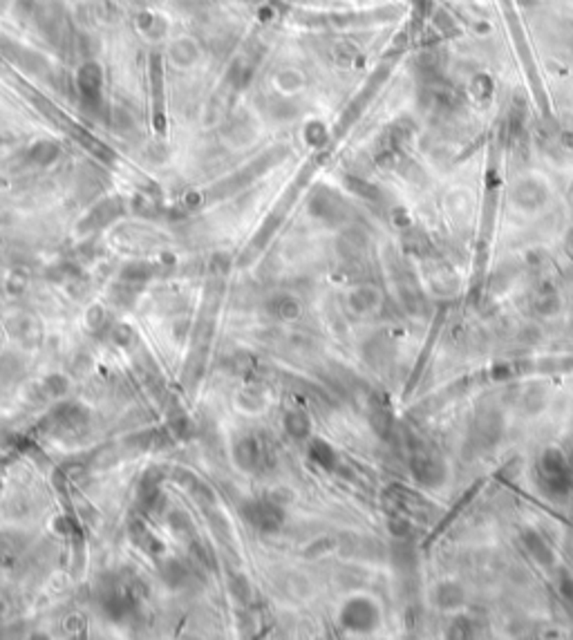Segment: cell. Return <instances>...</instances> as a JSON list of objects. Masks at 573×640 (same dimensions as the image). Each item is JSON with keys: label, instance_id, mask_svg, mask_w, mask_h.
I'll use <instances>...</instances> for the list:
<instances>
[{"label": "cell", "instance_id": "obj_1", "mask_svg": "<svg viewBox=\"0 0 573 640\" xmlns=\"http://www.w3.org/2000/svg\"><path fill=\"white\" fill-rule=\"evenodd\" d=\"M237 464L247 471H260L271 464V450L262 437H244L235 448Z\"/></svg>", "mask_w": 573, "mask_h": 640}, {"label": "cell", "instance_id": "obj_2", "mask_svg": "<svg viewBox=\"0 0 573 640\" xmlns=\"http://www.w3.org/2000/svg\"><path fill=\"white\" fill-rule=\"evenodd\" d=\"M443 323H446V309L441 307V309L437 312V316H434V320H432L430 336H428L426 345H423V349H421V354H419L417 365H415V370H412V374H410V381H408L406 390H403V396H406V398H408V396H410V392L415 390V387L419 385V381H421L423 372H426V368H428V361H430V354H432V349H434V342H437V338H439V331H441V325H443Z\"/></svg>", "mask_w": 573, "mask_h": 640}, {"label": "cell", "instance_id": "obj_3", "mask_svg": "<svg viewBox=\"0 0 573 640\" xmlns=\"http://www.w3.org/2000/svg\"><path fill=\"white\" fill-rule=\"evenodd\" d=\"M244 515L256 529L267 531V533L278 531L284 520L282 510L276 504H271V501H256V504H249L244 508Z\"/></svg>", "mask_w": 573, "mask_h": 640}, {"label": "cell", "instance_id": "obj_4", "mask_svg": "<svg viewBox=\"0 0 573 640\" xmlns=\"http://www.w3.org/2000/svg\"><path fill=\"white\" fill-rule=\"evenodd\" d=\"M484 482H486V479H477V482H475L471 488H468V490H466V493H464L460 499L455 501L453 508H450L448 513H446V515L441 517V522L437 524V527H434V531L428 535V540H426V544H423V546L428 548L430 544H434V540H437V537H439L441 533H446V531H448V529L453 527V522H455L457 517H460V515H462V510H464V508H466V506L471 504V501L475 499V495L479 493V488L484 486Z\"/></svg>", "mask_w": 573, "mask_h": 640}, {"label": "cell", "instance_id": "obj_5", "mask_svg": "<svg viewBox=\"0 0 573 640\" xmlns=\"http://www.w3.org/2000/svg\"><path fill=\"white\" fill-rule=\"evenodd\" d=\"M78 90H81L83 99L88 104H95L101 92V70L97 65H85L78 72Z\"/></svg>", "mask_w": 573, "mask_h": 640}, {"label": "cell", "instance_id": "obj_6", "mask_svg": "<svg viewBox=\"0 0 573 640\" xmlns=\"http://www.w3.org/2000/svg\"><path fill=\"white\" fill-rule=\"evenodd\" d=\"M132 540H134L137 546H141L144 551H148V553H162L164 551V546L159 544L157 537L151 531H148L141 522H134L132 524Z\"/></svg>", "mask_w": 573, "mask_h": 640}, {"label": "cell", "instance_id": "obj_7", "mask_svg": "<svg viewBox=\"0 0 573 640\" xmlns=\"http://www.w3.org/2000/svg\"><path fill=\"white\" fill-rule=\"evenodd\" d=\"M284 430L289 432L291 437L303 439V437H307V434H309V430H312V424H309L307 415H303V412H289V415L284 417Z\"/></svg>", "mask_w": 573, "mask_h": 640}, {"label": "cell", "instance_id": "obj_8", "mask_svg": "<svg viewBox=\"0 0 573 640\" xmlns=\"http://www.w3.org/2000/svg\"><path fill=\"white\" fill-rule=\"evenodd\" d=\"M312 459L316 461V464H320L323 468H331L334 466V452H331V448L325 443V441H314L312 443Z\"/></svg>", "mask_w": 573, "mask_h": 640}, {"label": "cell", "instance_id": "obj_9", "mask_svg": "<svg viewBox=\"0 0 573 640\" xmlns=\"http://www.w3.org/2000/svg\"><path fill=\"white\" fill-rule=\"evenodd\" d=\"M276 314L280 318H294L298 316V302L291 298H278L276 300Z\"/></svg>", "mask_w": 573, "mask_h": 640}, {"label": "cell", "instance_id": "obj_10", "mask_svg": "<svg viewBox=\"0 0 573 640\" xmlns=\"http://www.w3.org/2000/svg\"><path fill=\"white\" fill-rule=\"evenodd\" d=\"M112 338L117 340L119 345L128 347L130 342L134 340V334H132V329H130L128 325H114V329H112Z\"/></svg>", "mask_w": 573, "mask_h": 640}, {"label": "cell", "instance_id": "obj_11", "mask_svg": "<svg viewBox=\"0 0 573 640\" xmlns=\"http://www.w3.org/2000/svg\"><path fill=\"white\" fill-rule=\"evenodd\" d=\"M65 379H61V376H50V379H45V383H43V390H48V394H52V396H61L63 392H65Z\"/></svg>", "mask_w": 573, "mask_h": 640}, {"label": "cell", "instance_id": "obj_12", "mask_svg": "<svg viewBox=\"0 0 573 640\" xmlns=\"http://www.w3.org/2000/svg\"><path fill=\"white\" fill-rule=\"evenodd\" d=\"M90 316H92V318H88V325L92 327V329L99 327V325H101V320H103V314H101L99 307H92V312H90Z\"/></svg>", "mask_w": 573, "mask_h": 640}]
</instances>
